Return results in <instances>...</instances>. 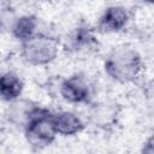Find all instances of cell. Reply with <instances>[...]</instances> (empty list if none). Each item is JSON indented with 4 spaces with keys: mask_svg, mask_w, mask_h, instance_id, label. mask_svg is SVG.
Here are the masks:
<instances>
[{
    "mask_svg": "<svg viewBox=\"0 0 154 154\" xmlns=\"http://www.w3.org/2000/svg\"><path fill=\"white\" fill-rule=\"evenodd\" d=\"M52 122L57 134L61 136H73L84 129L82 119L77 114L69 111L52 112Z\"/></svg>",
    "mask_w": 154,
    "mask_h": 154,
    "instance_id": "8992f818",
    "label": "cell"
},
{
    "mask_svg": "<svg viewBox=\"0 0 154 154\" xmlns=\"http://www.w3.org/2000/svg\"><path fill=\"white\" fill-rule=\"evenodd\" d=\"M23 89H24V83L17 73L12 71H7L2 73L0 78V95L4 101L11 103L19 100Z\"/></svg>",
    "mask_w": 154,
    "mask_h": 154,
    "instance_id": "52a82bcc",
    "label": "cell"
},
{
    "mask_svg": "<svg viewBox=\"0 0 154 154\" xmlns=\"http://www.w3.org/2000/svg\"><path fill=\"white\" fill-rule=\"evenodd\" d=\"M103 66L112 79L119 83H130L140 77L143 63L137 51L124 46L113 49L106 58Z\"/></svg>",
    "mask_w": 154,
    "mask_h": 154,
    "instance_id": "6da1fadb",
    "label": "cell"
},
{
    "mask_svg": "<svg viewBox=\"0 0 154 154\" xmlns=\"http://www.w3.org/2000/svg\"><path fill=\"white\" fill-rule=\"evenodd\" d=\"M129 22V13L123 6L107 7L97 23V28L103 32H118L122 31Z\"/></svg>",
    "mask_w": 154,
    "mask_h": 154,
    "instance_id": "5b68a950",
    "label": "cell"
},
{
    "mask_svg": "<svg viewBox=\"0 0 154 154\" xmlns=\"http://www.w3.org/2000/svg\"><path fill=\"white\" fill-rule=\"evenodd\" d=\"M141 154H154V132L144 142L142 150H141Z\"/></svg>",
    "mask_w": 154,
    "mask_h": 154,
    "instance_id": "8fae6325",
    "label": "cell"
},
{
    "mask_svg": "<svg viewBox=\"0 0 154 154\" xmlns=\"http://www.w3.org/2000/svg\"><path fill=\"white\" fill-rule=\"evenodd\" d=\"M97 43L93 30L87 25L77 26L67 38V47L73 52L89 51Z\"/></svg>",
    "mask_w": 154,
    "mask_h": 154,
    "instance_id": "ba28073f",
    "label": "cell"
},
{
    "mask_svg": "<svg viewBox=\"0 0 154 154\" xmlns=\"http://www.w3.org/2000/svg\"><path fill=\"white\" fill-rule=\"evenodd\" d=\"M58 53L59 40L43 32H37L28 41L20 43V54L23 59L34 66L52 63L57 58Z\"/></svg>",
    "mask_w": 154,
    "mask_h": 154,
    "instance_id": "3957f363",
    "label": "cell"
},
{
    "mask_svg": "<svg viewBox=\"0 0 154 154\" xmlns=\"http://www.w3.org/2000/svg\"><path fill=\"white\" fill-rule=\"evenodd\" d=\"M23 130L28 143L35 149L51 146L58 135L52 122V112L36 105L32 107Z\"/></svg>",
    "mask_w": 154,
    "mask_h": 154,
    "instance_id": "7a4b0ae2",
    "label": "cell"
},
{
    "mask_svg": "<svg viewBox=\"0 0 154 154\" xmlns=\"http://www.w3.org/2000/svg\"><path fill=\"white\" fill-rule=\"evenodd\" d=\"M37 25H38V20L35 16L32 14L20 16L13 22L11 26L12 36L16 40H18L20 43H23L37 34L36 31Z\"/></svg>",
    "mask_w": 154,
    "mask_h": 154,
    "instance_id": "9c48e42d",
    "label": "cell"
},
{
    "mask_svg": "<svg viewBox=\"0 0 154 154\" xmlns=\"http://www.w3.org/2000/svg\"><path fill=\"white\" fill-rule=\"evenodd\" d=\"M117 116L116 108L109 103H100L95 105L90 111V119L94 124L99 126H106L111 124Z\"/></svg>",
    "mask_w": 154,
    "mask_h": 154,
    "instance_id": "30bf717a",
    "label": "cell"
},
{
    "mask_svg": "<svg viewBox=\"0 0 154 154\" xmlns=\"http://www.w3.org/2000/svg\"><path fill=\"white\" fill-rule=\"evenodd\" d=\"M61 97L70 103H89L91 99V89L88 81L81 75H72L59 85Z\"/></svg>",
    "mask_w": 154,
    "mask_h": 154,
    "instance_id": "277c9868",
    "label": "cell"
}]
</instances>
